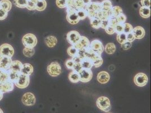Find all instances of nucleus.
Wrapping results in <instances>:
<instances>
[{
    "label": "nucleus",
    "instance_id": "1",
    "mask_svg": "<svg viewBox=\"0 0 151 113\" xmlns=\"http://www.w3.org/2000/svg\"><path fill=\"white\" fill-rule=\"evenodd\" d=\"M96 106L103 112H108L111 109V104L109 99L105 96H101L96 100Z\"/></svg>",
    "mask_w": 151,
    "mask_h": 113
},
{
    "label": "nucleus",
    "instance_id": "2",
    "mask_svg": "<svg viewBox=\"0 0 151 113\" xmlns=\"http://www.w3.org/2000/svg\"><path fill=\"white\" fill-rule=\"evenodd\" d=\"M22 43L24 47L34 48L37 44V38L32 33H27L22 38Z\"/></svg>",
    "mask_w": 151,
    "mask_h": 113
},
{
    "label": "nucleus",
    "instance_id": "3",
    "mask_svg": "<svg viewBox=\"0 0 151 113\" xmlns=\"http://www.w3.org/2000/svg\"><path fill=\"white\" fill-rule=\"evenodd\" d=\"M77 11L73 7L67 8L66 19L69 24L72 25H76L80 22Z\"/></svg>",
    "mask_w": 151,
    "mask_h": 113
},
{
    "label": "nucleus",
    "instance_id": "4",
    "mask_svg": "<svg viewBox=\"0 0 151 113\" xmlns=\"http://www.w3.org/2000/svg\"><path fill=\"white\" fill-rule=\"evenodd\" d=\"M47 71L49 75L52 77H57L62 73V67L58 62H52L48 65Z\"/></svg>",
    "mask_w": 151,
    "mask_h": 113
},
{
    "label": "nucleus",
    "instance_id": "5",
    "mask_svg": "<svg viewBox=\"0 0 151 113\" xmlns=\"http://www.w3.org/2000/svg\"><path fill=\"white\" fill-rule=\"evenodd\" d=\"M14 49L10 44L4 43L0 46V56L12 58L14 55Z\"/></svg>",
    "mask_w": 151,
    "mask_h": 113
},
{
    "label": "nucleus",
    "instance_id": "6",
    "mask_svg": "<svg viewBox=\"0 0 151 113\" xmlns=\"http://www.w3.org/2000/svg\"><path fill=\"white\" fill-rule=\"evenodd\" d=\"M148 82V78L147 75L143 72H139L135 75L134 78V84L139 87H145Z\"/></svg>",
    "mask_w": 151,
    "mask_h": 113
},
{
    "label": "nucleus",
    "instance_id": "7",
    "mask_svg": "<svg viewBox=\"0 0 151 113\" xmlns=\"http://www.w3.org/2000/svg\"><path fill=\"white\" fill-rule=\"evenodd\" d=\"M89 48L93 51H94L98 56H101L104 50V47L103 46V44L98 39H95L94 40L91 41V42H90V43Z\"/></svg>",
    "mask_w": 151,
    "mask_h": 113
},
{
    "label": "nucleus",
    "instance_id": "8",
    "mask_svg": "<svg viewBox=\"0 0 151 113\" xmlns=\"http://www.w3.org/2000/svg\"><path fill=\"white\" fill-rule=\"evenodd\" d=\"M30 83L29 76L20 74L18 79L14 83V85L20 89H24L28 87Z\"/></svg>",
    "mask_w": 151,
    "mask_h": 113
},
{
    "label": "nucleus",
    "instance_id": "9",
    "mask_svg": "<svg viewBox=\"0 0 151 113\" xmlns=\"http://www.w3.org/2000/svg\"><path fill=\"white\" fill-rule=\"evenodd\" d=\"M36 101V99L34 94L31 92H27L23 96L22 99V103L27 106H33Z\"/></svg>",
    "mask_w": 151,
    "mask_h": 113
},
{
    "label": "nucleus",
    "instance_id": "10",
    "mask_svg": "<svg viewBox=\"0 0 151 113\" xmlns=\"http://www.w3.org/2000/svg\"><path fill=\"white\" fill-rule=\"evenodd\" d=\"M81 35L77 31H70L67 34V40L71 45H75L81 38Z\"/></svg>",
    "mask_w": 151,
    "mask_h": 113
},
{
    "label": "nucleus",
    "instance_id": "11",
    "mask_svg": "<svg viewBox=\"0 0 151 113\" xmlns=\"http://www.w3.org/2000/svg\"><path fill=\"white\" fill-rule=\"evenodd\" d=\"M79 75L80 82L88 83L92 79L93 76V73L91 70L82 69V70L79 72Z\"/></svg>",
    "mask_w": 151,
    "mask_h": 113
},
{
    "label": "nucleus",
    "instance_id": "12",
    "mask_svg": "<svg viewBox=\"0 0 151 113\" xmlns=\"http://www.w3.org/2000/svg\"><path fill=\"white\" fill-rule=\"evenodd\" d=\"M12 58L7 56H0V69L8 71L10 69Z\"/></svg>",
    "mask_w": 151,
    "mask_h": 113
},
{
    "label": "nucleus",
    "instance_id": "13",
    "mask_svg": "<svg viewBox=\"0 0 151 113\" xmlns=\"http://www.w3.org/2000/svg\"><path fill=\"white\" fill-rule=\"evenodd\" d=\"M90 41L88 38L83 36H81L80 40L74 46L77 49V50L86 49L90 46Z\"/></svg>",
    "mask_w": 151,
    "mask_h": 113
},
{
    "label": "nucleus",
    "instance_id": "14",
    "mask_svg": "<svg viewBox=\"0 0 151 113\" xmlns=\"http://www.w3.org/2000/svg\"><path fill=\"white\" fill-rule=\"evenodd\" d=\"M14 88V84L10 80L0 83V91L4 93H9L13 91Z\"/></svg>",
    "mask_w": 151,
    "mask_h": 113
},
{
    "label": "nucleus",
    "instance_id": "15",
    "mask_svg": "<svg viewBox=\"0 0 151 113\" xmlns=\"http://www.w3.org/2000/svg\"><path fill=\"white\" fill-rule=\"evenodd\" d=\"M97 80L99 83L102 84H107L110 80V75L107 71H102L98 73L97 75Z\"/></svg>",
    "mask_w": 151,
    "mask_h": 113
},
{
    "label": "nucleus",
    "instance_id": "16",
    "mask_svg": "<svg viewBox=\"0 0 151 113\" xmlns=\"http://www.w3.org/2000/svg\"><path fill=\"white\" fill-rule=\"evenodd\" d=\"M132 32L135 38L138 40L143 38L145 35V29L141 26H137L135 28H133Z\"/></svg>",
    "mask_w": 151,
    "mask_h": 113
},
{
    "label": "nucleus",
    "instance_id": "17",
    "mask_svg": "<svg viewBox=\"0 0 151 113\" xmlns=\"http://www.w3.org/2000/svg\"><path fill=\"white\" fill-rule=\"evenodd\" d=\"M85 9L86 10H93L95 12H98L101 10V2H91L88 5H86L85 7Z\"/></svg>",
    "mask_w": 151,
    "mask_h": 113
},
{
    "label": "nucleus",
    "instance_id": "18",
    "mask_svg": "<svg viewBox=\"0 0 151 113\" xmlns=\"http://www.w3.org/2000/svg\"><path fill=\"white\" fill-rule=\"evenodd\" d=\"M33 72V67L30 63L23 64V66L20 71V74L26 75L30 76Z\"/></svg>",
    "mask_w": 151,
    "mask_h": 113
},
{
    "label": "nucleus",
    "instance_id": "19",
    "mask_svg": "<svg viewBox=\"0 0 151 113\" xmlns=\"http://www.w3.org/2000/svg\"><path fill=\"white\" fill-rule=\"evenodd\" d=\"M45 42L46 46L49 48H54L58 43L57 38L54 36H48L45 38Z\"/></svg>",
    "mask_w": 151,
    "mask_h": 113
},
{
    "label": "nucleus",
    "instance_id": "20",
    "mask_svg": "<svg viewBox=\"0 0 151 113\" xmlns=\"http://www.w3.org/2000/svg\"><path fill=\"white\" fill-rule=\"evenodd\" d=\"M8 72V76H9V80L12 82L14 84L17 81L19 78L20 73L18 72H16L13 71L12 70H9L7 71Z\"/></svg>",
    "mask_w": 151,
    "mask_h": 113
},
{
    "label": "nucleus",
    "instance_id": "21",
    "mask_svg": "<svg viewBox=\"0 0 151 113\" xmlns=\"http://www.w3.org/2000/svg\"><path fill=\"white\" fill-rule=\"evenodd\" d=\"M140 15L143 18H148L151 16V9L150 7H142L139 9Z\"/></svg>",
    "mask_w": 151,
    "mask_h": 113
},
{
    "label": "nucleus",
    "instance_id": "22",
    "mask_svg": "<svg viewBox=\"0 0 151 113\" xmlns=\"http://www.w3.org/2000/svg\"><path fill=\"white\" fill-rule=\"evenodd\" d=\"M98 56L97 54H96L94 51L91 50L90 48L85 49V58L86 59H88L91 60V61H93L97 56Z\"/></svg>",
    "mask_w": 151,
    "mask_h": 113
},
{
    "label": "nucleus",
    "instance_id": "23",
    "mask_svg": "<svg viewBox=\"0 0 151 113\" xmlns=\"http://www.w3.org/2000/svg\"><path fill=\"white\" fill-rule=\"evenodd\" d=\"M96 17L101 19V20H104L109 19V18L111 17V16L110 12H108L101 10L96 13Z\"/></svg>",
    "mask_w": 151,
    "mask_h": 113
},
{
    "label": "nucleus",
    "instance_id": "24",
    "mask_svg": "<svg viewBox=\"0 0 151 113\" xmlns=\"http://www.w3.org/2000/svg\"><path fill=\"white\" fill-rule=\"evenodd\" d=\"M101 10L106 11V12H111L113 5L111 0H103L101 2Z\"/></svg>",
    "mask_w": 151,
    "mask_h": 113
},
{
    "label": "nucleus",
    "instance_id": "25",
    "mask_svg": "<svg viewBox=\"0 0 151 113\" xmlns=\"http://www.w3.org/2000/svg\"><path fill=\"white\" fill-rule=\"evenodd\" d=\"M22 66H23V63H22L20 61L18 60L13 61L11 64L10 70L20 73V71L22 70Z\"/></svg>",
    "mask_w": 151,
    "mask_h": 113
},
{
    "label": "nucleus",
    "instance_id": "26",
    "mask_svg": "<svg viewBox=\"0 0 151 113\" xmlns=\"http://www.w3.org/2000/svg\"><path fill=\"white\" fill-rule=\"evenodd\" d=\"M0 7L2 9L9 12L12 9V4L9 0H1L0 1Z\"/></svg>",
    "mask_w": 151,
    "mask_h": 113
},
{
    "label": "nucleus",
    "instance_id": "27",
    "mask_svg": "<svg viewBox=\"0 0 151 113\" xmlns=\"http://www.w3.org/2000/svg\"><path fill=\"white\" fill-rule=\"evenodd\" d=\"M68 79L69 81L73 83H77L80 82V75L79 73L72 71L69 74Z\"/></svg>",
    "mask_w": 151,
    "mask_h": 113
},
{
    "label": "nucleus",
    "instance_id": "28",
    "mask_svg": "<svg viewBox=\"0 0 151 113\" xmlns=\"http://www.w3.org/2000/svg\"><path fill=\"white\" fill-rule=\"evenodd\" d=\"M110 13H111V16L112 17L116 18L120 14L123 13V10L121 7H119V6H115V7H112V8L110 12Z\"/></svg>",
    "mask_w": 151,
    "mask_h": 113
},
{
    "label": "nucleus",
    "instance_id": "29",
    "mask_svg": "<svg viewBox=\"0 0 151 113\" xmlns=\"http://www.w3.org/2000/svg\"><path fill=\"white\" fill-rule=\"evenodd\" d=\"M46 7L47 2L45 0H38L36 5V10L38 12H42L45 10Z\"/></svg>",
    "mask_w": 151,
    "mask_h": 113
},
{
    "label": "nucleus",
    "instance_id": "30",
    "mask_svg": "<svg viewBox=\"0 0 151 113\" xmlns=\"http://www.w3.org/2000/svg\"><path fill=\"white\" fill-rule=\"evenodd\" d=\"M116 50V47L115 44L112 43H109L106 44L104 47V50L108 54H112L114 53Z\"/></svg>",
    "mask_w": 151,
    "mask_h": 113
},
{
    "label": "nucleus",
    "instance_id": "31",
    "mask_svg": "<svg viewBox=\"0 0 151 113\" xmlns=\"http://www.w3.org/2000/svg\"><path fill=\"white\" fill-rule=\"evenodd\" d=\"M81 63L82 65V69L91 70V69L93 67L92 61L88 59H86V58L83 59L82 60Z\"/></svg>",
    "mask_w": 151,
    "mask_h": 113
},
{
    "label": "nucleus",
    "instance_id": "32",
    "mask_svg": "<svg viewBox=\"0 0 151 113\" xmlns=\"http://www.w3.org/2000/svg\"><path fill=\"white\" fill-rule=\"evenodd\" d=\"M23 53L24 56L28 58H31L35 54V50L34 48H32L24 47L23 50Z\"/></svg>",
    "mask_w": 151,
    "mask_h": 113
},
{
    "label": "nucleus",
    "instance_id": "33",
    "mask_svg": "<svg viewBox=\"0 0 151 113\" xmlns=\"http://www.w3.org/2000/svg\"><path fill=\"white\" fill-rule=\"evenodd\" d=\"M101 19L97 17L90 19L91 25L94 29H99L101 28Z\"/></svg>",
    "mask_w": 151,
    "mask_h": 113
},
{
    "label": "nucleus",
    "instance_id": "34",
    "mask_svg": "<svg viewBox=\"0 0 151 113\" xmlns=\"http://www.w3.org/2000/svg\"><path fill=\"white\" fill-rule=\"evenodd\" d=\"M14 4L18 8H26L28 0H14Z\"/></svg>",
    "mask_w": 151,
    "mask_h": 113
},
{
    "label": "nucleus",
    "instance_id": "35",
    "mask_svg": "<svg viewBox=\"0 0 151 113\" xmlns=\"http://www.w3.org/2000/svg\"><path fill=\"white\" fill-rule=\"evenodd\" d=\"M85 5L83 0H73V7L76 10H78L82 9H84Z\"/></svg>",
    "mask_w": 151,
    "mask_h": 113
},
{
    "label": "nucleus",
    "instance_id": "36",
    "mask_svg": "<svg viewBox=\"0 0 151 113\" xmlns=\"http://www.w3.org/2000/svg\"><path fill=\"white\" fill-rule=\"evenodd\" d=\"M77 13L80 20H84L88 17V12L85 8L77 10Z\"/></svg>",
    "mask_w": 151,
    "mask_h": 113
},
{
    "label": "nucleus",
    "instance_id": "37",
    "mask_svg": "<svg viewBox=\"0 0 151 113\" xmlns=\"http://www.w3.org/2000/svg\"><path fill=\"white\" fill-rule=\"evenodd\" d=\"M93 67L95 68H98L101 67L103 63V59L101 56H97L93 61H92Z\"/></svg>",
    "mask_w": 151,
    "mask_h": 113
},
{
    "label": "nucleus",
    "instance_id": "38",
    "mask_svg": "<svg viewBox=\"0 0 151 113\" xmlns=\"http://www.w3.org/2000/svg\"><path fill=\"white\" fill-rule=\"evenodd\" d=\"M9 80L8 72L6 70L0 69V83L6 82Z\"/></svg>",
    "mask_w": 151,
    "mask_h": 113
},
{
    "label": "nucleus",
    "instance_id": "39",
    "mask_svg": "<svg viewBox=\"0 0 151 113\" xmlns=\"http://www.w3.org/2000/svg\"><path fill=\"white\" fill-rule=\"evenodd\" d=\"M38 0H28L26 8L29 10H35L36 5Z\"/></svg>",
    "mask_w": 151,
    "mask_h": 113
},
{
    "label": "nucleus",
    "instance_id": "40",
    "mask_svg": "<svg viewBox=\"0 0 151 113\" xmlns=\"http://www.w3.org/2000/svg\"><path fill=\"white\" fill-rule=\"evenodd\" d=\"M77 52H78V50L74 45H72L69 46L67 49L68 54L69 56L72 57L75 56L77 54Z\"/></svg>",
    "mask_w": 151,
    "mask_h": 113
},
{
    "label": "nucleus",
    "instance_id": "41",
    "mask_svg": "<svg viewBox=\"0 0 151 113\" xmlns=\"http://www.w3.org/2000/svg\"><path fill=\"white\" fill-rule=\"evenodd\" d=\"M117 41L120 44H123L126 41V34L124 32L119 33L117 35Z\"/></svg>",
    "mask_w": 151,
    "mask_h": 113
},
{
    "label": "nucleus",
    "instance_id": "42",
    "mask_svg": "<svg viewBox=\"0 0 151 113\" xmlns=\"http://www.w3.org/2000/svg\"><path fill=\"white\" fill-rule=\"evenodd\" d=\"M116 18V20H117V23H119V24L124 25V23H126V19H127L126 15L124 14H123V13L120 14Z\"/></svg>",
    "mask_w": 151,
    "mask_h": 113
},
{
    "label": "nucleus",
    "instance_id": "43",
    "mask_svg": "<svg viewBox=\"0 0 151 113\" xmlns=\"http://www.w3.org/2000/svg\"><path fill=\"white\" fill-rule=\"evenodd\" d=\"M123 25H124V32L125 33L127 34V33L132 32V30H133V27L131 24L128 23H125Z\"/></svg>",
    "mask_w": 151,
    "mask_h": 113
},
{
    "label": "nucleus",
    "instance_id": "44",
    "mask_svg": "<svg viewBox=\"0 0 151 113\" xmlns=\"http://www.w3.org/2000/svg\"><path fill=\"white\" fill-rule=\"evenodd\" d=\"M67 0H56V5L57 7L60 9L67 7Z\"/></svg>",
    "mask_w": 151,
    "mask_h": 113
},
{
    "label": "nucleus",
    "instance_id": "45",
    "mask_svg": "<svg viewBox=\"0 0 151 113\" xmlns=\"http://www.w3.org/2000/svg\"><path fill=\"white\" fill-rule=\"evenodd\" d=\"M74 64L75 63H74L72 59V58L67 59L65 62V65L68 69L72 70L73 67L74 66Z\"/></svg>",
    "mask_w": 151,
    "mask_h": 113
},
{
    "label": "nucleus",
    "instance_id": "46",
    "mask_svg": "<svg viewBox=\"0 0 151 113\" xmlns=\"http://www.w3.org/2000/svg\"><path fill=\"white\" fill-rule=\"evenodd\" d=\"M82 69V65L81 63H75L72 70L76 72L79 73Z\"/></svg>",
    "mask_w": 151,
    "mask_h": 113
},
{
    "label": "nucleus",
    "instance_id": "47",
    "mask_svg": "<svg viewBox=\"0 0 151 113\" xmlns=\"http://www.w3.org/2000/svg\"><path fill=\"white\" fill-rule=\"evenodd\" d=\"M121 48L123 50H129L132 46V43H130V42H129V41H126V42H125L124 43L121 44Z\"/></svg>",
    "mask_w": 151,
    "mask_h": 113
},
{
    "label": "nucleus",
    "instance_id": "48",
    "mask_svg": "<svg viewBox=\"0 0 151 113\" xmlns=\"http://www.w3.org/2000/svg\"><path fill=\"white\" fill-rule=\"evenodd\" d=\"M115 29V33H117V34L123 33L124 32V25L122 24H117L114 27Z\"/></svg>",
    "mask_w": 151,
    "mask_h": 113
},
{
    "label": "nucleus",
    "instance_id": "49",
    "mask_svg": "<svg viewBox=\"0 0 151 113\" xmlns=\"http://www.w3.org/2000/svg\"><path fill=\"white\" fill-rule=\"evenodd\" d=\"M8 15V12L4 9L0 10V20H3L6 18Z\"/></svg>",
    "mask_w": 151,
    "mask_h": 113
},
{
    "label": "nucleus",
    "instance_id": "50",
    "mask_svg": "<svg viewBox=\"0 0 151 113\" xmlns=\"http://www.w3.org/2000/svg\"><path fill=\"white\" fill-rule=\"evenodd\" d=\"M105 31L108 35H113L114 33H115V29H114V27L108 25L105 29Z\"/></svg>",
    "mask_w": 151,
    "mask_h": 113
},
{
    "label": "nucleus",
    "instance_id": "51",
    "mask_svg": "<svg viewBox=\"0 0 151 113\" xmlns=\"http://www.w3.org/2000/svg\"><path fill=\"white\" fill-rule=\"evenodd\" d=\"M118 23H117V20L116 18H114V17H110L109 19V25L111 26V27H115V26L117 25Z\"/></svg>",
    "mask_w": 151,
    "mask_h": 113
},
{
    "label": "nucleus",
    "instance_id": "52",
    "mask_svg": "<svg viewBox=\"0 0 151 113\" xmlns=\"http://www.w3.org/2000/svg\"><path fill=\"white\" fill-rule=\"evenodd\" d=\"M135 40V37L132 33V32H130L126 34V41L132 43Z\"/></svg>",
    "mask_w": 151,
    "mask_h": 113
},
{
    "label": "nucleus",
    "instance_id": "53",
    "mask_svg": "<svg viewBox=\"0 0 151 113\" xmlns=\"http://www.w3.org/2000/svg\"><path fill=\"white\" fill-rule=\"evenodd\" d=\"M142 7H151V0H141L140 1Z\"/></svg>",
    "mask_w": 151,
    "mask_h": 113
},
{
    "label": "nucleus",
    "instance_id": "54",
    "mask_svg": "<svg viewBox=\"0 0 151 113\" xmlns=\"http://www.w3.org/2000/svg\"><path fill=\"white\" fill-rule=\"evenodd\" d=\"M88 12V17L90 19H93L94 18L96 17V12L93 10H87Z\"/></svg>",
    "mask_w": 151,
    "mask_h": 113
},
{
    "label": "nucleus",
    "instance_id": "55",
    "mask_svg": "<svg viewBox=\"0 0 151 113\" xmlns=\"http://www.w3.org/2000/svg\"><path fill=\"white\" fill-rule=\"evenodd\" d=\"M109 25V19L101 20V28L105 30Z\"/></svg>",
    "mask_w": 151,
    "mask_h": 113
},
{
    "label": "nucleus",
    "instance_id": "56",
    "mask_svg": "<svg viewBox=\"0 0 151 113\" xmlns=\"http://www.w3.org/2000/svg\"><path fill=\"white\" fill-rule=\"evenodd\" d=\"M85 49H81V50H78V52L77 55L79 56L82 60L85 59Z\"/></svg>",
    "mask_w": 151,
    "mask_h": 113
},
{
    "label": "nucleus",
    "instance_id": "57",
    "mask_svg": "<svg viewBox=\"0 0 151 113\" xmlns=\"http://www.w3.org/2000/svg\"><path fill=\"white\" fill-rule=\"evenodd\" d=\"M72 59L74 63H81L82 61V59L77 54L75 56L72 57Z\"/></svg>",
    "mask_w": 151,
    "mask_h": 113
},
{
    "label": "nucleus",
    "instance_id": "58",
    "mask_svg": "<svg viewBox=\"0 0 151 113\" xmlns=\"http://www.w3.org/2000/svg\"><path fill=\"white\" fill-rule=\"evenodd\" d=\"M83 2H84L85 6L87 5H88L91 2V0H83Z\"/></svg>",
    "mask_w": 151,
    "mask_h": 113
},
{
    "label": "nucleus",
    "instance_id": "59",
    "mask_svg": "<svg viewBox=\"0 0 151 113\" xmlns=\"http://www.w3.org/2000/svg\"><path fill=\"white\" fill-rule=\"evenodd\" d=\"M4 93H2L1 91H0V101L4 97Z\"/></svg>",
    "mask_w": 151,
    "mask_h": 113
},
{
    "label": "nucleus",
    "instance_id": "60",
    "mask_svg": "<svg viewBox=\"0 0 151 113\" xmlns=\"http://www.w3.org/2000/svg\"><path fill=\"white\" fill-rule=\"evenodd\" d=\"M0 113H4V112L2 111V110L0 108Z\"/></svg>",
    "mask_w": 151,
    "mask_h": 113
},
{
    "label": "nucleus",
    "instance_id": "61",
    "mask_svg": "<svg viewBox=\"0 0 151 113\" xmlns=\"http://www.w3.org/2000/svg\"><path fill=\"white\" fill-rule=\"evenodd\" d=\"M1 7H0V10H1Z\"/></svg>",
    "mask_w": 151,
    "mask_h": 113
},
{
    "label": "nucleus",
    "instance_id": "62",
    "mask_svg": "<svg viewBox=\"0 0 151 113\" xmlns=\"http://www.w3.org/2000/svg\"></svg>",
    "mask_w": 151,
    "mask_h": 113
}]
</instances>
